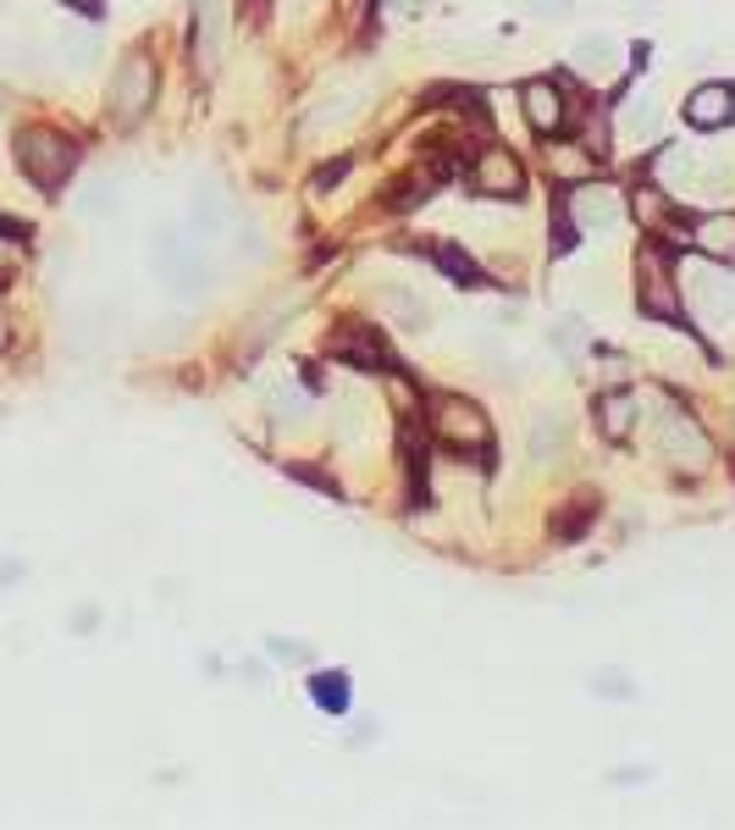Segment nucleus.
<instances>
[{
	"mask_svg": "<svg viewBox=\"0 0 735 830\" xmlns=\"http://www.w3.org/2000/svg\"><path fill=\"white\" fill-rule=\"evenodd\" d=\"M686 123L703 128V134L725 128V123H731V84H703V89H692V95H686Z\"/></svg>",
	"mask_w": 735,
	"mask_h": 830,
	"instance_id": "ddd939ff",
	"label": "nucleus"
},
{
	"mask_svg": "<svg viewBox=\"0 0 735 830\" xmlns=\"http://www.w3.org/2000/svg\"><path fill=\"white\" fill-rule=\"evenodd\" d=\"M61 56H67V67H89L100 56V33H67L61 39Z\"/></svg>",
	"mask_w": 735,
	"mask_h": 830,
	"instance_id": "393cba45",
	"label": "nucleus"
},
{
	"mask_svg": "<svg viewBox=\"0 0 735 830\" xmlns=\"http://www.w3.org/2000/svg\"><path fill=\"white\" fill-rule=\"evenodd\" d=\"M288 477L310 482V488H321L326 498H337V477H326V471H315V466H288Z\"/></svg>",
	"mask_w": 735,
	"mask_h": 830,
	"instance_id": "c85d7f7f",
	"label": "nucleus"
},
{
	"mask_svg": "<svg viewBox=\"0 0 735 830\" xmlns=\"http://www.w3.org/2000/svg\"><path fill=\"white\" fill-rule=\"evenodd\" d=\"M432 432H438L442 449H453V455H487L492 449V427H487V416L470 399H438Z\"/></svg>",
	"mask_w": 735,
	"mask_h": 830,
	"instance_id": "f03ea898",
	"label": "nucleus"
},
{
	"mask_svg": "<svg viewBox=\"0 0 735 830\" xmlns=\"http://www.w3.org/2000/svg\"><path fill=\"white\" fill-rule=\"evenodd\" d=\"M382 305H388V316H393L399 328H410V332H427V328H432V305H427L421 294L399 289V283H388V289H382Z\"/></svg>",
	"mask_w": 735,
	"mask_h": 830,
	"instance_id": "dca6fc26",
	"label": "nucleus"
},
{
	"mask_svg": "<svg viewBox=\"0 0 735 830\" xmlns=\"http://www.w3.org/2000/svg\"><path fill=\"white\" fill-rule=\"evenodd\" d=\"M531 11H542V17H565L570 6H565V0H531Z\"/></svg>",
	"mask_w": 735,
	"mask_h": 830,
	"instance_id": "f704fd0d",
	"label": "nucleus"
},
{
	"mask_svg": "<svg viewBox=\"0 0 735 830\" xmlns=\"http://www.w3.org/2000/svg\"><path fill=\"white\" fill-rule=\"evenodd\" d=\"M393 6H399L404 17H415V11H427V0H393Z\"/></svg>",
	"mask_w": 735,
	"mask_h": 830,
	"instance_id": "c9c22d12",
	"label": "nucleus"
},
{
	"mask_svg": "<svg viewBox=\"0 0 735 830\" xmlns=\"http://www.w3.org/2000/svg\"><path fill=\"white\" fill-rule=\"evenodd\" d=\"M570 61H576V72L591 78V84L619 78V45H614L608 33H581V39H576V50H570Z\"/></svg>",
	"mask_w": 735,
	"mask_h": 830,
	"instance_id": "9d476101",
	"label": "nucleus"
},
{
	"mask_svg": "<svg viewBox=\"0 0 735 830\" xmlns=\"http://www.w3.org/2000/svg\"><path fill=\"white\" fill-rule=\"evenodd\" d=\"M636 211H641V222H664V216H669L664 188H641V194H636Z\"/></svg>",
	"mask_w": 735,
	"mask_h": 830,
	"instance_id": "bb28decb",
	"label": "nucleus"
},
{
	"mask_svg": "<svg viewBox=\"0 0 735 830\" xmlns=\"http://www.w3.org/2000/svg\"><path fill=\"white\" fill-rule=\"evenodd\" d=\"M155 100V61L149 56H128L111 78V117L117 123H139Z\"/></svg>",
	"mask_w": 735,
	"mask_h": 830,
	"instance_id": "39448f33",
	"label": "nucleus"
},
{
	"mask_svg": "<svg viewBox=\"0 0 735 830\" xmlns=\"http://www.w3.org/2000/svg\"><path fill=\"white\" fill-rule=\"evenodd\" d=\"M520 106H526V123H531L537 134H559V128H565V117H570L565 89H559V84H548V78H531V84L520 89Z\"/></svg>",
	"mask_w": 735,
	"mask_h": 830,
	"instance_id": "1a4fd4ad",
	"label": "nucleus"
},
{
	"mask_svg": "<svg viewBox=\"0 0 735 830\" xmlns=\"http://www.w3.org/2000/svg\"><path fill=\"white\" fill-rule=\"evenodd\" d=\"M692 244H697L708 261H735V216H731V211H719V216H703Z\"/></svg>",
	"mask_w": 735,
	"mask_h": 830,
	"instance_id": "f3484780",
	"label": "nucleus"
},
{
	"mask_svg": "<svg viewBox=\"0 0 735 830\" xmlns=\"http://www.w3.org/2000/svg\"><path fill=\"white\" fill-rule=\"evenodd\" d=\"M272 654H277V660H288V664H310V648H304V643H283V637H277V643H272Z\"/></svg>",
	"mask_w": 735,
	"mask_h": 830,
	"instance_id": "473e14b6",
	"label": "nucleus"
},
{
	"mask_svg": "<svg viewBox=\"0 0 735 830\" xmlns=\"http://www.w3.org/2000/svg\"><path fill=\"white\" fill-rule=\"evenodd\" d=\"M636 300L653 322H680V289H675V272H669V255L664 250H647L641 266H636Z\"/></svg>",
	"mask_w": 735,
	"mask_h": 830,
	"instance_id": "20e7f679",
	"label": "nucleus"
},
{
	"mask_svg": "<svg viewBox=\"0 0 735 830\" xmlns=\"http://www.w3.org/2000/svg\"><path fill=\"white\" fill-rule=\"evenodd\" d=\"M188 222H194V227L210 238V233H222V227L233 222V205H227L216 188H199V194L188 199Z\"/></svg>",
	"mask_w": 735,
	"mask_h": 830,
	"instance_id": "a211bd4d",
	"label": "nucleus"
},
{
	"mask_svg": "<svg viewBox=\"0 0 735 830\" xmlns=\"http://www.w3.org/2000/svg\"><path fill=\"white\" fill-rule=\"evenodd\" d=\"M553 250H576V216H553Z\"/></svg>",
	"mask_w": 735,
	"mask_h": 830,
	"instance_id": "c756f323",
	"label": "nucleus"
},
{
	"mask_svg": "<svg viewBox=\"0 0 735 830\" xmlns=\"http://www.w3.org/2000/svg\"><path fill=\"white\" fill-rule=\"evenodd\" d=\"M354 117V95H321V111H310V128H332V123H349Z\"/></svg>",
	"mask_w": 735,
	"mask_h": 830,
	"instance_id": "b1692460",
	"label": "nucleus"
},
{
	"mask_svg": "<svg viewBox=\"0 0 735 830\" xmlns=\"http://www.w3.org/2000/svg\"><path fill=\"white\" fill-rule=\"evenodd\" d=\"M0 338H6V322H0Z\"/></svg>",
	"mask_w": 735,
	"mask_h": 830,
	"instance_id": "58836bf2",
	"label": "nucleus"
},
{
	"mask_svg": "<svg viewBox=\"0 0 735 830\" xmlns=\"http://www.w3.org/2000/svg\"><path fill=\"white\" fill-rule=\"evenodd\" d=\"M597 692H614V697H625V692H630V686H625V681H619V675H597Z\"/></svg>",
	"mask_w": 735,
	"mask_h": 830,
	"instance_id": "72a5a7b5",
	"label": "nucleus"
},
{
	"mask_svg": "<svg viewBox=\"0 0 735 830\" xmlns=\"http://www.w3.org/2000/svg\"><path fill=\"white\" fill-rule=\"evenodd\" d=\"M67 6H78V11H100V0H67Z\"/></svg>",
	"mask_w": 735,
	"mask_h": 830,
	"instance_id": "e433bc0d",
	"label": "nucleus"
},
{
	"mask_svg": "<svg viewBox=\"0 0 735 830\" xmlns=\"http://www.w3.org/2000/svg\"><path fill=\"white\" fill-rule=\"evenodd\" d=\"M310 692H315V703H321L326 714H343V709H349V675H332V670H321V675L310 681Z\"/></svg>",
	"mask_w": 735,
	"mask_h": 830,
	"instance_id": "5701e85b",
	"label": "nucleus"
},
{
	"mask_svg": "<svg viewBox=\"0 0 735 830\" xmlns=\"http://www.w3.org/2000/svg\"><path fill=\"white\" fill-rule=\"evenodd\" d=\"M570 216H576L581 233H614L619 216H625V205H619L614 188H602V183L587 177V183H576V194H570Z\"/></svg>",
	"mask_w": 735,
	"mask_h": 830,
	"instance_id": "0eeeda50",
	"label": "nucleus"
},
{
	"mask_svg": "<svg viewBox=\"0 0 735 830\" xmlns=\"http://www.w3.org/2000/svg\"><path fill=\"white\" fill-rule=\"evenodd\" d=\"M658 449H664V460L675 466V471H708V460H714V443H708V432L692 421V416H680V410H669V416H658Z\"/></svg>",
	"mask_w": 735,
	"mask_h": 830,
	"instance_id": "7ed1b4c3",
	"label": "nucleus"
},
{
	"mask_svg": "<svg viewBox=\"0 0 735 830\" xmlns=\"http://www.w3.org/2000/svg\"><path fill=\"white\" fill-rule=\"evenodd\" d=\"M0 289H6V277H0Z\"/></svg>",
	"mask_w": 735,
	"mask_h": 830,
	"instance_id": "ea45409f",
	"label": "nucleus"
},
{
	"mask_svg": "<svg viewBox=\"0 0 735 830\" xmlns=\"http://www.w3.org/2000/svg\"><path fill=\"white\" fill-rule=\"evenodd\" d=\"M432 261L442 266V277H448V283H459V289H476V283H481L476 261H470V255H464L453 238H438V244H432Z\"/></svg>",
	"mask_w": 735,
	"mask_h": 830,
	"instance_id": "aec40b11",
	"label": "nucleus"
},
{
	"mask_svg": "<svg viewBox=\"0 0 735 830\" xmlns=\"http://www.w3.org/2000/svg\"><path fill=\"white\" fill-rule=\"evenodd\" d=\"M332 354H337V360H349V365H360V371H382V365H388V360H382V349H376V343H371L360 328L337 332V338H332Z\"/></svg>",
	"mask_w": 735,
	"mask_h": 830,
	"instance_id": "6ab92c4d",
	"label": "nucleus"
},
{
	"mask_svg": "<svg viewBox=\"0 0 735 830\" xmlns=\"http://www.w3.org/2000/svg\"><path fill=\"white\" fill-rule=\"evenodd\" d=\"M343 177H349V162H326L321 172H315V188L326 194V188H332V183H343Z\"/></svg>",
	"mask_w": 735,
	"mask_h": 830,
	"instance_id": "2f4dec72",
	"label": "nucleus"
},
{
	"mask_svg": "<svg viewBox=\"0 0 735 830\" xmlns=\"http://www.w3.org/2000/svg\"><path fill=\"white\" fill-rule=\"evenodd\" d=\"M227 50V6L222 0H199V28H194V67L210 78L222 67Z\"/></svg>",
	"mask_w": 735,
	"mask_h": 830,
	"instance_id": "6e6552de",
	"label": "nucleus"
},
{
	"mask_svg": "<svg viewBox=\"0 0 735 830\" xmlns=\"http://www.w3.org/2000/svg\"><path fill=\"white\" fill-rule=\"evenodd\" d=\"M553 343H559L565 354H581V343H587V328H581L576 316H565V322L553 328Z\"/></svg>",
	"mask_w": 735,
	"mask_h": 830,
	"instance_id": "cd10ccee",
	"label": "nucleus"
},
{
	"mask_svg": "<svg viewBox=\"0 0 735 830\" xmlns=\"http://www.w3.org/2000/svg\"><path fill=\"white\" fill-rule=\"evenodd\" d=\"M587 520H591L587 504H581V509H570V515L559 520V537H581V531H587Z\"/></svg>",
	"mask_w": 735,
	"mask_h": 830,
	"instance_id": "7c9ffc66",
	"label": "nucleus"
},
{
	"mask_svg": "<svg viewBox=\"0 0 735 830\" xmlns=\"http://www.w3.org/2000/svg\"><path fill=\"white\" fill-rule=\"evenodd\" d=\"M692 305H697V316L708 322V328H719L725 316H735V283H719L714 272H692Z\"/></svg>",
	"mask_w": 735,
	"mask_h": 830,
	"instance_id": "f8f14e48",
	"label": "nucleus"
},
{
	"mask_svg": "<svg viewBox=\"0 0 735 830\" xmlns=\"http://www.w3.org/2000/svg\"><path fill=\"white\" fill-rule=\"evenodd\" d=\"M731 117H735V89H731Z\"/></svg>",
	"mask_w": 735,
	"mask_h": 830,
	"instance_id": "4c0bfd02",
	"label": "nucleus"
},
{
	"mask_svg": "<svg viewBox=\"0 0 735 830\" xmlns=\"http://www.w3.org/2000/svg\"><path fill=\"white\" fill-rule=\"evenodd\" d=\"M111 211V183H89L78 194V216H106Z\"/></svg>",
	"mask_w": 735,
	"mask_h": 830,
	"instance_id": "a878e982",
	"label": "nucleus"
},
{
	"mask_svg": "<svg viewBox=\"0 0 735 830\" xmlns=\"http://www.w3.org/2000/svg\"><path fill=\"white\" fill-rule=\"evenodd\" d=\"M658 128H664V106H658V95H653V89H630L625 106H619V134H625L630 145H641V139H653Z\"/></svg>",
	"mask_w": 735,
	"mask_h": 830,
	"instance_id": "9b49d317",
	"label": "nucleus"
},
{
	"mask_svg": "<svg viewBox=\"0 0 735 830\" xmlns=\"http://www.w3.org/2000/svg\"><path fill=\"white\" fill-rule=\"evenodd\" d=\"M470 183L487 199H520L526 194V172H520V162L509 150H481L476 166H470Z\"/></svg>",
	"mask_w": 735,
	"mask_h": 830,
	"instance_id": "423d86ee",
	"label": "nucleus"
},
{
	"mask_svg": "<svg viewBox=\"0 0 735 830\" xmlns=\"http://www.w3.org/2000/svg\"><path fill=\"white\" fill-rule=\"evenodd\" d=\"M630 427H636V399H630L625 388L602 393V399H597V432H602L608 443H625Z\"/></svg>",
	"mask_w": 735,
	"mask_h": 830,
	"instance_id": "2eb2a0df",
	"label": "nucleus"
},
{
	"mask_svg": "<svg viewBox=\"0 0 735 830\" xmlns=\"http://www.w3.org/2000/svg\"><path fill=\"white\" fill-rule=\"evenodd\" d=\"M17 166L33 188H61L78 166V145L67 134H50V128H28L17 134Z\"/></svg>",
	"mask_w": 735,
	"mask_h": 830,
	"instance_id": "f257e3e1",
	"label": "nucleus"
},
{
	"mask_svg": "<svg viewBox=\"0 0 735 830\" xmlns=\"http://www.w3.org/2000/svg\"><path fill=\"white\" fill-rule=\"evenodd\" d=\"M591 166H597V156H591L587 145H559L553 150V177L559 183H587Z\"/></svg>",
	"mask_w": 735,
	"mask_h": 830,
	"instance_id": "412c9836",
	"label": "nucleus"
},
{
	"mask_svg": "<svg viewBox=\"0 0 735 830\" xmlns=\"http://www.w3.org/2000/svg\"><path fill=\"white\" fill-rule=\"evenodd\" d=\"M570 443V421L559 410H537L526 427V455L531 460H559V449Z\"/></svg>",
	"mask_w": 735,
	"mask_h": 830,
	"instance_id": "4468645a",
	"label": "nucleus"
},
{
	"mask_svg": "<svg viewBox=\"0 0 735 830\" xmlns=\"http://www.w3.org/2000/svg\"><path fill=\"white\" fill-rule=\"evenodd\" d=\"M266 416H272L277 427H298V421H304V393H298L294 382L272 388V393H266Z\"/></svg>",
	"mask_w": 735,
	"mask_h": 830,
	"instance_id": "4be33fe9",
	"label": "nucleus"
}]
</instances>
